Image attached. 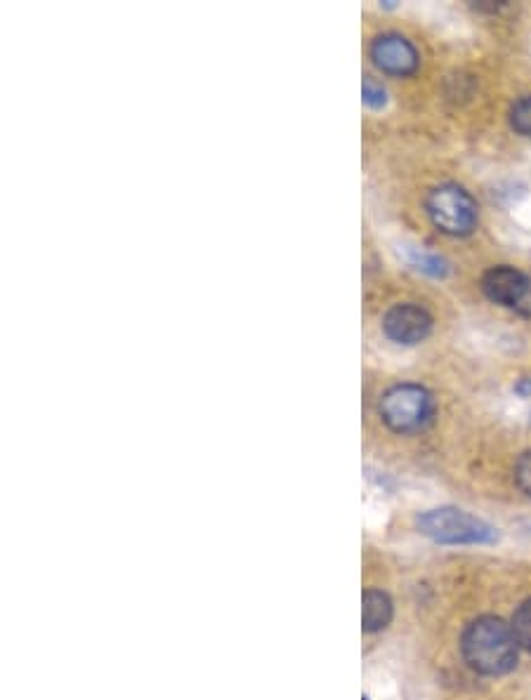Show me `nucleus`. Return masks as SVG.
I'll use <instances>...</instances> for the list:
<instances>
[{"instance_id": "nucleus-1", "label": "nucleus", "mask_w": 531, "mask_h": 700, "mask_svg": "<svg viewBox=\"0 0 531 700\" xmlns=\"http://www.w3.org/2000/svg\"><path fill=\"white\" fill-rule=\"evenodd\" d=\"M517 644L513 625L498 616H480L465 625L461 653L470 670L484 677H501L515 670Z\"/></svg>"}, {"instance_id": "nucleus-2", "label": "nucleus", "mask_w": 531, "mask_h": 700, "mask_svg": "<svg viewBox=\"0 0 531 700\" xmlns=\"http://www.w3.org/2000/svg\"><path fill=\"white\" fill-rule=\"evenodd\" d=\"M378 415L390 432L409 437L432 425L437 415V399L428 387L418 382H397L378 399Z\"/></svg>"}, {"instance_id": "nucleus-3", "label": "nucleus", "mask_w": 531, "mask_h": 700, "mask_svg": "<svg viewBox=\"0 0 531 700\" xmlns=\"http://www.w3.org/2000/svg\"><path fill=\"white\" fill-rule=\"evenodd\" d=\"M425 215L439 234L465 239L480 227V206L463 184L442 182L425 194Z\"/></svg>"}, {"instance_id": "nucleus-4", "label": "nucleus", "mask_w": 531, "mask_h": 700, "mask_svg": "<svg viewBox=\"0 0 531 700\" xmlns=\"http://www.w3.org/2000/svg\"><path fill=\"white\" fill-rule=\"evenodd\" d=\"M416 528L439 545H491L498 531L489 521L458 507H435L416 517Z\"/></svg>"}, {"instance_id": "nucleus-5", "label": "nucleus", "mask_w": 531, "mask_h": 700, "mask_svg": "<svg viewBox=\"0 0 531 700\" xmlns=\"http://www.w3.org/2000/svg\"><path fill=\"white\" fill-rule=\"evenodd\" d=\"M369 57L380 74L390 78H411L421 69V52L397 31L378 33L369 45Z\"/></svg>"}, {"instance_id": "nucleus-6", "label": "nucleus", "mask_w": 531, "mask_h": 700, "mask_svg": "<svg viewBox=\"0 0 531 700\" xmlns=\"http://www.w3.org/2000/svg\"><path fill=\"white\" fill-rule=\"evenodd\" d=\"M432 328H435L432 314L423 305H416V302H397L383 314V321H380V330H383L385 338L399 347L423 345L432 335Z\"/></svg>"}, {"instance_id": "nucleus-7", "label": "nucleus", "mask_w": 531, "mask_h": 700, "mask_svg": "<svg viewBox=\"0 0 531 700\" xmlns=\"http://www.w3.org/2000/svg\"><path fill=\"white\" fill-rule=\"evenodd\" d=\"M527 283L529 274L510 267V264H496V267H489L487 272L482 274L480 288L489 302H494L498 307L513 309L515 312L524 290H527Z\"/></svg>"}, {"instance_id": "nucleus-8", "label": "nucleus", "mask_w": 531, "mask_h": 700, "mask_svg": "<svg viewBox=\"0 0 531 700\" xmlns=\"http://www.w3.org/2000/svg\"><path fill=\"white\" fill-rule=\"evenodd\" d=\"M364 609H362V623L364 632H380L385 630L392 623V616H395V606H392V599L388 597V592L383 590H366L362 599Z\"/></svg>"}, {"instance_id": "nucleus-9", "label": "nucleus", "mask_w": 531, "mask_h": 700, "mask_svg": "<svg viewBox=\"0 0 531 700\" xmlns=\"http://www.w3.org/2000/svg\"><path fill=\"white\" fill-rule=\"evenodd\" d=\"M404 253H406V262H409L411 267L416 269V272L430 276V279L442 281V279H447V276L451 274V264H449L447 257L432 253V250L406 248Z\"/></svg>"}, {"instance_id": "nucleus-10", "label": "nucleus", "mask_w": 531, "mask_h": 700, "mask_svg": "<svg viewBox=\"0 0 531 700\" xmlns=\"http://www.w3.org/2000/svg\"><path fill=\"white\" fill-rule=\"evenodd\" d=\"M508 123L520 137H531V95L515 99L508 111Z\"/></svg>"}, {"instance_id": "nucleus-11", "label": "nucleus", "mask_w": 531, "mask_h": 700, "mask_svg": "<svg viewBox=\"0 0 531 700\" xmlns=\"http://www.w3.org/2000/svg\"><path fill=\"white\" fill-rule=\"evenodd\" d=\"M510 625H513L515 639H517V644H520V649L531 653V599H527V602H522L520 606H517V611L513 613Z\"/></svg>"}, {"instance_id": "nucleus-12", "label": "nucleus", "mask_w": 531, "mask_h": 700, "mask_svg": "<svg viewBox=\"0 0 531 700\" xmlns=\"http://www.w3.org/2000/svg\"><path fill=\"white\" fill-rule=\"evenodd\" d=\"M362 102L369 109H373V111L385 109V107H388V102H390L388 90H385V85L380 83V81H376V78H373V76H364V81H362Z\"/></svg>"}, {"instance_id": "nucleus-13", "label": "nucleus", "mask_w": 531, "mask_h": 700, "mask_svg": "<svg viewBox=\"0 0 531 700\" xmlns=\"http://www.w3.org/2000/svg\"><path fill=\"white\" fill-rule=\"evenodd\" d=\"M515 484L527 498H531V451H524L515 460Z\"/></svg>"}, {"instance_id": "nucleus-14", "label": "nucleus", "mask_w": 531, "mask_h": 700, "mask_svg": "<svg viewBox=\"0 0 531 700\" xmlns=\"http://www.w3.org/2000/svg\"><path fill=\"white\" fill-rule=\"evenodd\" d=\"M515 314H520V316H527V319H531V274H529V283H527V290H524V295H522L520 305H517V307H515Z\"/></svg>"}, {"instance_id": "nucleus-15", "label": "nucleus", "mask_w": 531, "mask_h": 700, "mask_svg": "<svg viewBox=\"0 0 531 700\" xmlns=\"http://www.w3.org/2000/svg\"><path fill=\"white\" fill-rule=\"evenodd\" d=\"M515 394L522 396V399H531V378H520L515 382Z\"/></svg>"}, {"instance_id": "nucleus-16", "label": "nucleus", "mask_w": 531, "mask_h": 700, "mask_svg": "<svg viewBox=\"0 0 531 700\" xmlns=\"http://www.w3.org/2000/svg\"><path fill=\"white\" fill-rule=\"evenodd\" d=\"M506 3H494V0H482V3H475L472 8L477 12H498Z\"/></svg>"}, {"instance_id": "nucleus-17", "label": "nucleus", "mask_w": 531, "mask_h": 700, "mask_svg": "<svg viewBox=\"0 0 531 700\" xmlns=\"http://www.w3.org/2000/svg\"><path fill=\"white\" fill-rule=\"evenodd\" d=\"M362 700H371V698H366V696H364V698H362Z\"/></svg>"}]
</instances>
